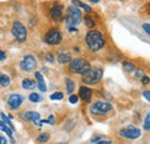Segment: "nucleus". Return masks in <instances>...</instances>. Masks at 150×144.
Segmentation results:
<instances>
[{"mask_svg":"<svg viewBox=\"0 0 150 144\" xmlns=\"http://www.w3.org/2000/svg\"><path fill=\"white\" fill-rule=\"evenodd\" d=\"M86 43L91 51H99L105 45V39L100 31L91 30L86 35Z\"/></svg>","mask_w":150,"mask_h":144,"instance_id":"f257e3e1","label":"nucleus"},{"mask_svg":"<svg viewBox=\"0 0 150 144\" xmlns=\"http://www.w3.org/2000/svg\"><path fill=\"white\" fill-rule=\"evenodd\" d=\"M69 72L74 73V74H80V75H83L88 72L90 68H91V65L89 61H87L86 59H74V60H71L69 62Z\"/></svg>","mask_w":150,"mask_h":144,"instance_id":"f03ea898","label":"nucleus"},{"mask_svg":"<svg viewBox=\"0 0 150 144\" xmlns=\"http://www.w3.org/2000/svg\"><path fill=\"white\" fill-rule=\"evenodd\" d=\"M103 77L102 68H90L86 74L82 75V82L84 84H97Z\"/></svg>","mask_w":150,"mask_h":144,"instance_id":"7ed1b4c3","label":"nucleus"},{"mask_svg":"<svg viewBox=\"0 0 150 144\" xmlns=\"http://www.w3.org/2000/svg\"><path fill=\"white\" fill-rule=\"evenodd\" d=\"M82 14L81 11L75 7V6H69L67 8V13H66V22L68 24V27H75L81 22Z\"/></svg>","mask_w":150,"mask_h":144,"instance_id":"20e7f679","label":"nucleus"},{"mask_svg":"<svg viewBox=\"0 0 150 144\" xmlns=\"http://www.w3.org/2000/svg\"><path fill=\"white\" fill-rule=\"evenodd\" d=\"M12 34H13L14 38H15L18 42H20V43L24 42V40L27 39V36H28L27 28H25L21 22H19V21H15V22L13 23Z\"/></svg>","mask_w":150,"mask_h":144,"instance_id":"39448f33","label":"nucleus"},{"mask_svg":"<svg viewBox=\"0 0 150 144\" xmlns=\"http://www.w3.org/2000/svg\"><path fill=\"white\" fill-rule=\"evenodd\" d=\"M112 109V105L110 103H104V102H96L94 105L90 107V112L95 115H103L106 114Z\"/></svg>","mask_w":150,"mask_h":144,"instance_id":"423d86ee","label":"nucleus"},{"mask_svg":"<svg viewBox=\"0 0 150 144\" xmlns=\"http://www.w3.org/2000/svg\"><path fill=\"white\" fill-rule=\"evenodd\" d=\"M119 135L121 137H125V138L136 140V138H140L141 137V130L134 126H128L126 127V128H122L119 131Z\"/></svg>","mask_w":150,"mask_h":144,"instance_id":"0eeeda50","label":"nucleus"},{"mask_svg":"<svg viewBox=\"0 0 150 144\" xmlns=\"http://www.w3.org/2000/svg\"><path fill=\"white\" fill-rule=\"evenodd\" d=\"M36 66H37V61H36L35 56H34V55H30V54L25 55V56L23 58V60L20 62V67H21V69L24 71V72H28V73L35 71Z\"/></svg>","mask_w":150,"mask_h":144,"instance_id":"6e6552de","label":"nucleus"},{"mask_svg":"<svg viewBox=\"0 0 150 144\" xmlns=\"http://www.w3.org/2000/svg\"><path fill=\"white\" fill-rule=\"evenodd\" d=\"M62 39L61 31L58 29H51L46 35H45V43H47L49 45H58Z\"/></svg>","mask_w":150,"mask_h":144,"instance_id":"1a4fd4ad","label":"nucleus"},{"mask_svg":"<svg viewBox=\"0 0 150 144\" xmlns=\"http://www.w3.org/2000/svg\"><path fill=\"white\" fill-rule=\"evenodd\" d=\"M22 116L24 118V120H27V121H31L35 126H37V127L43 126V121L40 120V115H39V113H37V112L28 111V112H25Z\"/></svg>","mask_w":150,"mask_h":144,"instance_id":"9d476101","label":"nucleus"},{"mask_svg":"<svg viewBox=\"0 0 150 144\" xmlns=\"http://www.w3.org/2000/svg\"><path fill=\"white\" fill-rule=\"evenodd\" d=\"M7 103L9 105V107L13 108V109H18L21 106V104L23 103V97L19 95V93H13L8 97L7 99Z\"/></svg>","mask_w":150,"mask_h":144,"instance_id":"9b49d317","label":"nucleus"},{"mask_svg":"<svg viewBox=\"0 0 150 144\" xmlns=\"http://www.w3.org/2000/svg\"><path fill=\"white\" fill-rule=\"evenodd\" d=\"M50 15L54 21H60L62 18V5L54 4L52 6V8L50 9Z\"/></svg>","mask_w":150,"mask_h":144,"instance_id":"f8f14e48","label":"nucleus"},{"mask_svg":"<svg viewBox=\"0 0 150 144\" xmlns=\"http://www.w3.org/2000/svg\"><path fill=\"white\" fill-rule=\"evenodd\" d=\"M79 95H80V98L86 102V103H90L91 100V95H93V90L89 89L88 87H81L80 91H79Z\"/></svg>","mask_w":150,"mask_h":144,"instance_id":"ddd939ff","label":"nucleus"},{"mask_svg":"<svg viewBox=\"0 0 150 144\" xmlns=\"http://www.w3.org/2000/svg\"><path fill=\"white\" fill-rule=\"evenodd\" d=\"M35 77L37 78L38 89L42 91V92H45V91H46V84H45V81H44V78H43L42 74H40L39 72H36L35 73Z\"/></svg>","mask_w":150,"mask_h":144,"instance_id":"4468645a","label":"nucleus"},{"mask_svg":"<svg viewBox=\"0 0 150 144\" xmlns=\"http://www.w3.org/2000/svg\"><path fill=\"white\" fill-rule=\"evenodd\" d=\"M22 87L25 90H31V89H34L36 87V82L34 80H31V78H24L22 81Z\"/></svg>","mask_w":150,"mask_h":144,"instance_id":"2eb2a0df","label":"nucleus"},{"mask_svg":"<svg viewBox=\"0 0 150 144\" xmlns=\"http://www.w3.org/2000/svg\"><path fill=\"white\" fill-rule=\"evenodd\" d=\"M71 60H72V56L69 53L64 52V53H60L58 55V62L59 64H68V62H71Z\"/></svg>","mask_w":150,"mask_h":144,"instance_id":"dca6fc26","label":"nucleus"},{"mask_svg":"<svg viewBox=\"0 0 150 144\" xmlns=\"http://www.w3.org/2000/svg\"><path fill=\"white\" fill-rule=\"evenodd\" d=\"M0 130H2L4 133H6V134H7V136H8L9 138H11V143H12V144L15 143V141L13 140V135H12V129H9V128L6 126V125H5V124H4L2 121H0Z\"/></svg>","mask_w":150,"mask_h":144,"instance_id":"f3484780","label":"nucleus"},{"mask_svg":"<svg viewBox=\"0 0 150 144\" xmlns=\"http://www.w3.org/2000/svg\"><path fill=\"white\" fill-rule=\"evenodd\" d=\"M72 4H73V6L77 7V8H82V9H84L86 12H91V7L88 6V5H86L84 2H82V1H80V0H73Z\"/></svg>","mask_w":150,"mask_h":144,"instance_id":"a211bd4d","label":"nucleus"},{"mask_svg":"<svg viewBox=\"0 0 150 144\" xmlns=\"http://www.w3.org/2000/svg\"><path fill=\"white\" fill-rule=\"evenodd\" d=\"M122 67H124V69L126 71V72L128 73H132L135 71V66H134V64H132L131 61H124L122 62Z\"/></svg>","mask_w":150,"mask_h":144,"instance_id":"6ab92c4d","label":"nucleus"},{"mask_svg":"<svg viewBox=\"0 0 150 144\" xmlns=\"http://www.w3.org/2000/svg\"><path fill=\"white\" fill-rule=\"evenodd\" d=\"M9 83H11L9 76H7V75H5V74H1V75H0V84H1L2 87H8Z\"/></svg>","mask_w":150,"mask_h":144,"instance_id":"aec40b11","label":"nucleus"},{"mask_svg":"<svg viewBox=\"0 0 150 144\" xmlns=\"http://www.w3.org/2000/svg\"><path fill=\"white\" fill-rule=\"evenodd\" d=\"M0 116H1V121H2V122L6 125V126L8 127L9 129H12V130L14 129V126L12 125V122L9 121V119H8V118L5 115V113H2V112H1V113H0Z\"/></svg>","mask_w":150,"mask_h":144,"instance_id":"412c9836","label":"nucleus"},{"mask_svg":"<svg viewBox=\"0 0 150 144\" xmlns=\"http://www.w3.org/2000/svg\"><path fill=\"white\" fill-rule=\"evenodd\" d=\"M66 88H67V92L72 93L75 89V83L71 80V78H66Z\"/></svg>","mask_w":150,"mask_h":144,"instance_id":"4be33fe9","label":"nucleus"},{"mask_svg":"<svg viewBox=\"0 0 150 144\" xmlns=\"http://www.w3.org/2000/svg\"><path fill=\"white\" fill-rule=\"evenodd\" d=\"M29 100H30L31 103H39V102H42V97H40L38 93L33 92V93H30V96H29Z\"/></svg>","mask_w":150,"mask_h":144,"instance_id":"5701e85b","label":"nucleus"},{"mask_svg":"<svg viewBox=\"0 0 150 144\" xmlns=\"http://www.w3.org/2000/svg\"><path fill=\"white\" fill-rule=\"evenodd\" d=\"M84 23H86V25L89 27V28H93L95 25L94 18H91L90 15H86V16H84Z\"/></svg>","mask_w":150,"mask_h":144,"instance_id":"b1692460","label":"nucleus"},{"mask_svg":"<svg viewBox=\"0 0 150 144\" xmlns=\"http://www.w3.org/2000/svg\"><path fill=\"white\" fill-rule=\"evenodd\" d=\"M49 140H50V135H49L47 133H43V134H40L37 138V141L38 142H40V143H45V142H47Z\"/></svg>","mask_w":150,"mask_h":144,"instance_id":"393cba45","label":"nucleus"},{"mask_svg":"<svg viewBox=\"0 0 150 144\" xmlns=\"http://www.w3.org/2000/svg\"><path fill=\"white\" fill-rule=\"evenodd\" d=\"M62 98H64L62 92H54V93H52V95L50 96V99H51V100H61Z\"/></svg>","mask_w":150,"mask_h":144,"instance_id":"a878e982","label":"nucleus"},{"mask_svg":"<svg viewBox=\"0 0 150 144\" xmlns=\"http://www.w3.org/2000/svg\"><path fill=\"white\" fill-rule=\"evenodd\" d=\"M143 129L144 130H150V113L147 114L146 119H144V124H143Z\"/></svg>","mask_w":150,"mask_h":144,"instance_id":"bb28decb","label":"nucleus"},{"mask_svg":"<svg viewBox=\"0 0 150 144\" xmlns=\"http://www.w3.org/2000/svg\"><path fill=\"white\" fill-rule=\"evenodd\" d=\"M142 28H143V30L147 32V35L150 36V23H143V24H142Z\"/></svg>","mask_w":150,"mask_h":144,"instance_id":"cd10ccee","label":"nucleus"},{"mask_svg":"<svg viewBox=\"0 0 150 144\" xmlns=\"http://www.w3.org/2000/svg\"><path fill=\"white\" fill-rule=\"evenodd\" d=\"M77 102H79V97H77V96L72 95V96L69 97V103H71V104H76Z\"/></svg>","mask_w":150,"mask_h":144,"instance_id":"c85d7f7f","label":"nucleus"},{"mask_svg":"<svg viewBox=\"0 0 150 144\" xmlns=\"http://www.w3.org/2000/svg\"><path fill=\"white\" fill-rule=\"evenodd\" d=\"M141 81H142V84H143V85H147V84L150 83V78L148 76H142V77H141Z\"/></svg>","mask_w":150,"mask_h":144,"instance_id":"c756f323","label":"nucleus"},{"mask_svg":"<svg viewBox=\"0 0 150 144\" xmlns=\"http://www.w3.org/2000/svg\"><path fill=\"white\" fill-rule=\"evenodd\" d=\"M45 58H46V61H49V62H53V60H54L53 55H52L51 53H46Z\"/></svg>","mask_w":150,"mask_h":144,"instance_id":"7c9ffc66","label":"nucleus"},{"mask_svg":"<svg viewBox=\"0 0 150 144\" xmlns=\"http://www.w3.org/2000/svg\"><path fill=\"white\" fill-rule=\"evenodd\" d=\"M142 95H143V97H144V98H146L148 102H150V91L149 90L143 91V93H142Z\"/></svg>","mask_w":150,"mask_h":144,"instance_id":"2f4dec72","label":"nucleus"},{"mask_svg":"<svg viewBox=\"0 0 150 144\" xmlns=\"http://www.w3.org/2000/svg\"><path fill=\"white\" fill-rule=\"evenodd\" d=\"M46 121H47V124H50V125H54V115H50Z\"/></svg>","mask_w":150,"mask_h":144,"instance_id":"473e14b6","label":"nucleus"},{"mask_svg":"<svg viewBox=\"0 0 150 144\" xmlns=\"http://www.w3.org/2000/svg\"><path fill=\"white\" fill-rule=\"evenodd\" d=\"M99 141H100V136H95V137L91 138V143H97Z\"/></svg>","mask_w":150,"mask_h":144,"instance_id":"72a5a7b5","label":"nucleus"},{"mask_svg":"<svg viewBox=\"0 0 150 144\" xmlns=\"http://www.w3.org/2000/svg\"><path fill=\"white\" fill-rule=\"evenodd\" d=\"M5 59H6V54H5L4 51L0 50V61H2V60H5Z\"/></svg>","mask_w":150,"mask_h":144,"instance_id":"f704fd0d","label":"nucleus"},{"mask_svg":"<svg viewBox=\"0 0 150 144\" xmlns=\"http://www.w3.org/2000/svg\"><path fill=\"white\" fill-rule=\"evenodd\" d=\"M0 144H7L6 138H5V137H2V136H0Z\"/></svg>","mask_w":150,"mask_h":144,"instance_id":"c9c22d12","label":"nucleus"},{"mask_svg":"<svg viewBox=\"0 0 150 144\" xmlns=\"http://www.w3.org/2000/svg\"><path fill=\"white\" fill-rule=\"evenodd\" d=\"M96 144H111V141H99Z\"/></svg>","mask_w":150,"mask_h":144,"instance_id":"e433bc0d","label":"nucleus"},{"mask_svg":"<svg viewBox=\"0 0 150 144\" xmlns=\"http://www.w3.org/2000/svg\"><path fill=\"white\" fill-rule=\"evenodd\" d=\"M135 76L136 77H142V72L141 71H137V72L135 73Z\"/></svg>","mask_w":150,"mask_h":144,"instance_id":"4c0bfd02","label":"nucleus"},{"mask_svg":"<svg viewBox=\"0 0 150 144\" xmlns=\"http://www.w3.org/2000/svg\"><path fill=\"white\" fill-rule=\"evenodd\" d=\"M68 30H69L71 32H76V31H77V30L75 29L74 27H68Z\"/></svg>","mask_w":150,"mask_h":144,"instance_id":"58836bf2","label":"nucleus"},{"mask_svg":"<svg viewBox=\"0 0 150 144\" xmlns=\"http://www.w3.org/2000/svg\"><path fill=\"white\" fill-rule=\"evenodd\" d=\"M89 1H91V2H94V4H96V2H98L99 0H89Z\"/></svg>","mask_w":150,"mask_h":144,"instance_id":"ea45409f","label":"nucleus"},{"mask_svg":"<svg viewBox=\"0 0 150 144\" xmlns=\"http://www.w3.org/2000/svg\"><path fill=\"white\" fill-rule=\"evenodd\" d=\"M59 144H65V143H59Z\"/></svg>","mask_w":150,"mask_h":144,"instance_id":"a19ab883","label":"nucleus"}]
</instances>
